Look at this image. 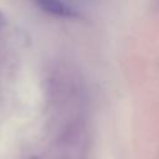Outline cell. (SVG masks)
<instances>
[{
    "label": "cell",
    "instance_id": "cell-2",
    "mask_svg": "<svg viewBox=\"0 0 159 159\" xmlns=\"http://www.w3.org/2000/svg\"><path fill=\"white\" fill-rule=\"evenodd\" d=\"M5 24H6V17H5V15L0 11V27H2Z\"/></svg>",
    "mask_w": 159,
    "mask_h": 159
},
{
    "label": "cell",
    "instance_id": "cell-1",
    "mask_svg": "<svg viewBox=\"0 0 159 159\" xmlns=\"http://www.w3.org/2000/svg\"><path fill=\"white\" fill-rule=\"evenodd\" d=\"M36 5L43 11L47 12L50 15L53 16H58V17H78L80 12L77 9H75L73 6H71L67 2L63 1H57V0H41L37 1Z\"/></svg>",
    "mask_w": 159,
    "mask_h": 159
},
{
    "label": "cell",
    "instance_id": "cell-3",
    "mask_svg": "<svg viewBox=\"0 0 159 159\" xmlns=\"http://www.w3.org/2000/svg\"><path fill=\"white\" fill-rule=\"evenodd\" d=\"M29 159H37L36 157H31V158H29Z\"/></svg>",
    "mask_w": 159,
    "mask_h": 159
}]
</instances>
